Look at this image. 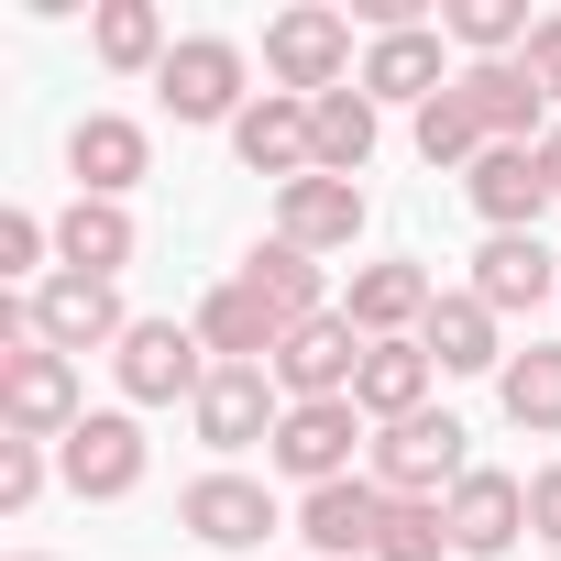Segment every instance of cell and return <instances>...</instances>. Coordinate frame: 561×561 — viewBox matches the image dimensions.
<instances>
[{"label":"cell","mask_w":561,"mask_h":561,"mask_svg":"<svg viewBox=\"0 0 561 561\" xmlns=\"http://www.w3.org/2000/svg\"><path fill=\"white\" fill-rule=\"evenodd\" d=\"M89 408H78V364L45 353L34 331H12V353H0V430L12 440H67Z\"/></svg>","instance_id":"cell-1"},{"label":"cell","mask_w":561,"mask_h":561,"mask_svg":"<svg viewBox=\"0 0 561 561\" xmlns=\"http://www.w3.org/2000/svg\"><path fill=\"white\" fill-rule=\"evenodd\" d=\"M462 440H473L462 419L419 408V419H397V430L375 440V484H386V495H408V506H440V495L473 473V451H462Z\"/></svg>","instance_id":"cell-2"},{"label":"cell","mask_w":561,"mask_h":561,"mask_svg":"<svg viewBox=\"0 0 561 561\" xmlns=\"http://www.w3.org/2000/svg\"><path fill=\"white\" fill-rule=\"evenodd\" d=\"M111 375H122V397H133V408H176V397L198 408V386H209L220 364H209V342H198V331H176V320H133V331H122V353H111Z\"/></svg>","instance_id":"cell-3"},{"label":"cell","mask_w":561,"mask_h":561,"mask_svg":"<svg viewBox=\"0 0 561 561\" xmlns=\"http://www.w3.org/2000/svg\"><path fill=\"white\" fill-rule=\"evenodd\" d=\"M264 67H275V89L287 100H331V89H353V23L342 12H275L264 23Z\"/></svg>","instance_id":"cell-4"},{"label":"cell","mask_w":561,"mask_h":561,"mask_svg":"<svg viewBox=\"0 0 561 561\" xmlns=\"http://www.w3.org/2000/svg\"><path fill=\"white\" fill-rule=\"evenodd\" d=\"M23 309H34V342H45V353H67V364H78V353H122V331H133L111 275H45Z\"/></svg>","instance_id":"cell-5"},{"label":"cell","mask_w":561,"mask_h":561,"mask_svg":"<svg viewBox=\"0 0 561 561\" xmlns=\"http://www.w3.org/2000/svg\"><path fill=\"white\" fill-rule=\"evenodd\" d=\"M154 100L176 111V122H242L253 100H242V45L231 34H187L165 67H154Z\"/></svg>","instance_id":"cell-6"},{"label":"cell","mask_w":561,"mask_h":561,"mask_svg":"<svg viewBox=\"0 0 561 561\" xmlns=\"http://www.w3.org/2000/svg\"><path fill=\"white\" fill-rule=\"evenodd\" d=\"M187 419H198L209 451H253V440H275V419H287V386H275V364H220Z\"/></svg>","instance_id":"cell-7"},{"label":"cell","mask_w":561,"mask_h":561,"mask_svg":"<svg viewBox=\"0 0 561 561\" xmlns=\"http://www.w3.org/2000/svg\"><path fill=\"white\" fill-rule=\"evenodd\" d=\"M353 440H364V408H353V397H320V408H287V419H275L264 451H275V473H298V484L320 495V484L353 473Z\"/></svg>","instance_id":"cell-8"},{"label":"cell","mask_w":561,"mask_h":561,"mask_svg":"<svg viewBox=\"0 0 561 561\" xmlns=\"http://www.w3.org/2000/svg\"><path fill=\"white\" fill-rule=\"evenodd\" d=\"M364 375V331L331 309V320H298L287 342H275V386H287V408H320V397H353Z\"/></svg>","instance_id":"cell-9"},{"label":"cell","mask_w":561,"mask_h":561,"mask_svg":"<svg viewBox=\"0 0 561 561\" xmlns=\"http://www.w3.org/2000/svg\"><path fill=\"white\" fill-rule=\"evenodd\" d=\"M56 473H67V495H100V506H111V495L144 484V430H133L122 408H89V419L56 440Z\"/></svg>","instance_id":"cell-10"},{"label":"cell","mask_w":561,"mask_h":561,"mask_svg":"<svg viewBox=\"0 0 561 561\" xmlns=\"http://www.w3.org/2000/svg\"><path fill=\"white\" fill-rule=\"evenodd\" d=\"M386 484L375 473H342V484H320L309 506H298V539H309V561H375V539H386Z\"/></svg>","instance_id":"cell-11"},{"label":"cell","mask_w":561,"mask_h":561,"mask_svg":"<svg viewBox=\"0 0 561 561\" xmlns=\"http://www.w3.org/2000/svg\"><path fill=\"white\" fill-rule=\"evenodd\" d=\"M231 154L253 165V176H275V187H298V176H320V133H309V100H287V89H264L242 122H231Z\"/></svg>","instance_id":"cell-12"},{"label":"cell","mask_w":561,"mask_h":561,"mask_svg":"<svg viewBox=\"0 0 561 561\" xmlns=\"http://www.w3.org/2000/svg\"><path fill=\"white\" fill-rule=\"evenodd\" d=\"M176 528H198L209 550H253V539H275V495L253 473H198L176 495Z\"/></svg>","instance_id":"cell-13"},{"label":"cell","mask_w":561,"mask_h":561,"mask_svg":"<svg viewBox=\"0 0 561 561\" xmlns=\"http://www.w3.org/2000/svg\"><path fill=\"white\" fill-rule=\"evenodd\" d=\"M462 187H473V209H484L495 231H539V209H550V165H539V144H484Z\"/></svg>","instance_id":"cell-14"},{"label":"cell","mask_w":561,"mask_h":561,"mask_svg":"<svg viewBox=\"0 0 561 561\" xmlns=\"http://www.w3.org/2000/svg\"><path fill=\"white\" fill-rule=\"evenodd\" d=\"M440 517H451V550H462V561H495V550L528 528V484H517V473H462V484L440 495Z\"/></svg>","instance_id":"cell-15"},{"label":"cell","mask_w":561,"mask_h":561,"mask_svg":"<svg viewBox=\"0 0 561 561\" xmlns=\"http://www.w3.org/2000/svg\"><path fill=\"white\" fill-rule=\"evenodd\" d=\"M430 298H440V287H430L419 264H364L353 287H342V320H353L364 342H419V320H430Z\"/></svg>","instance_id":"cell-16"},{"label":"cell","mask_w":561,"mask_h":561,"mask_svg":"<svg viewBox=\"0 0 561 561\" xmlns=\"http://www.w3.org/2000/svg\"><path fill=\"white\" fill-rule=\"evenodd\" d=\"M353 231H364V187H353V176H298V187H275V242L342 253Z\"/></svg>","instance_id":"cell-17"},{"label":"cell","mask_w":561,"mask_h":561,"mask_svg":"<svg viewBox=\"0 0 561 561\" xmlns=\"http://www.w3.org/2000/svg\"><path fill=\"white\" fill-rule=\"evenodd\" d=\"M451 89H462V111H473V133H484V144H539V133H550V122H539L550 100H539V89H528V67H506V56L462 67Z\"/></svg>","instance_id":"cell-18"},{"label":"cell","mask_w":561,"mask_h":561,"mask_svg":"<svg viewBox=\"0 0 561 561\" xmlns=\"http://www.w3.org/2000/svg\"><path fill=\"white\" fill-rule=\"evenodd\" d=\"M473 298L506 320V309H539V298H561V253H539V231H495L484 253H473Z\"/></svg>","instance_id":"cell-19"},{"label":"cell","mask_w":561,"mask_h":561,"mask_svg":"<svg viewBox=\"0 0 561 561\" xmlns=\"http://www.w3.org/2000/svg\"><path fill=\"white\" fill-rule=\"evenodd\" d=\"M419 353H430L440 375H506V353H495V309H484L473 287L430 298V320H419Z\"/></svg>","instance_id":"cell-20"},{"label":"cell","mask_w":561,"mask_h":561,"mask_svg":"<svg viewBox=\"0 0 561 561\" xmlns=\"http://www.w3.org/2000/svg\"><path fill=\"white\" fill-rule=\"evenodd\" d=\"M198 342H209V364H275V342H287V320H275L242 275L231 287H209L198 298Z\"/></svg>","instance_id":"cell-21"},{"label":"cell","mask_w":561,"mask_h":561,"mask_svg":"<svg viewBox=\"0 0 561 561\" xmlns=\"http://www.w3.org/2000/svg\"><path fill=\"white\" fill-rule=\"evenodd\" d=\"M67 165H78V198H122L154 154H144V122H122V111H89L78 133H67Z\"/></svg>","instance_id":"cell-22"},{"label":"cell","mask_w":561,"mask_h":561,"mask_svg":"<svg viewBox=\"0 0 561 561\" xmlns=\"http://www.w3.org/2000/svg\"><path fill=\"white\" fill-rule=\"evenodd\" d=\"M451 78H440V34H419V23H397V34H375L364 45V100H440Z\"/></svg>","instance_id":"cell-23"},{"label":"cell","mask_w":561,"mask_h":561,"mask_svg":"<svg viewBox=\"0 0 561 561\" xmlns=\"http://www.w3.org/2000/svg\"><path fill=\"white\" fill-rule=\"evenodd\" d=\"M430 375H440V364H430L419 342H364V375H353V408L397 430V419H419V408H430Z\"/></svg>","instance_id":"cell-24"},{"label":"cell","mask_w":561,"mask_h":561,"mask_svg":"<svg viewBox=\"0 0 561 561\" xmlns=\"http://www.w3.org/2000/svg\"><path fill=\"white\" fill-rule=\"evenodd\" d=\"M242 287L275 309V320H331V298H320V253H298V242H253V264H242Z\"/></svg>","instance_id":"cell-25"},{"label":"cell","mask_w":561,"mask_h":561,"mask_svg":"<svg viewBox=\"0 0 561 561\" xmlns=\"http://www.w3.org/2000/svg\"><path fill=\"white\" fill-rule=\"evenodd\" d=\"M56 253H67V275H122L133 264V209L122 198H78L56 220Z\"/></svg>","instance_id":"cell-26"},{"label":"cell","mask_w":561,"mask_h":561,"mask_svg":"<svg viewBox=\"0 0 561 561\" xmlns=\"http://www.w3.org/2000/svg\"><path fill=\"white\" fill-rule=\"evenodd\" d=\"M309 133H320V176H364L375 165V100H364V78L331 89V100H309Z\"/></svg>","instance_id":"cell-27"},{"label":"cell","mask_w":561,"mask_h":561,"mask_svg":"<svg viewBox=\"0 0 561 561\" xmlns=\"http://www.w3.org/2000/svg\"><path fill=\"white\" fill-rule=\"evenodd\" d=\"M89 45H100V67H122V78H144V67H165V56H176V45H165V23H154V0H100Z\"/></svg>","instance_id":"cell-28"},{"label":"cell","mask_w":561,"mask_h":561,"mask_svg":"<svg viewBox=\"0 0 561 561\" xmlns=\"http://www.w3.org/2000/svg\"><path fill=\"white\" fill-rule=\"evenodd\" d=\"M495 397H506V419H517V430H561V342H528V353H506Z\"/></svg>","instance_id":"cell-29"},{"label":"cell","mask_w":561,"mask_h":561,"mask_svg":"<svg viewBox=\"0 0 561 561\" xmlns=\"http://www.w3.org/2000/svg\"><path fill=\"white\" fill-rule=\"evenodd\" d=\"M451 34H462V45H473V67H484V56H506V45L528 56V34H539V23H528V0H451Z\"/></svg>","instance_id":"cell-30"},{"label":"cell","mask_w":561,"mask_h":561,"mask_svg":"<svg viewBox=\"0 0 561 561\" xmlns=\"http://www.w3.org/2000/svg\"><path fill=\"white\" fill-rule=\"evenodd\" d=\"M419 154H430V165H462V176H473V154H484V133H473V111H462V89H440V100L419 111Z\"/></svg>","instance_id":"cell-31"},{"label":"cell","mask_w":561,"mask_h":561,"mask_svg":"<svg viewBox=\"0 0 561 561\" xmlns=\"http://www.w3.org/2000/svg\"><path fill=\"white\" fill-rule=\"evenodd\" d=\"M440 550H451V517L397 495V506H386V539H375V561H440Z\"/></svg>","instance_id":"cell-32"},{"label":"cell","mask_w":561,"mask_h":561,"mask_svg":"<svg viewBox=\"0 0 561 561\" xmlns=\"http://www.w3.org/2000/svg\"><path fill=\"white\" fill-rule=\"evenodd\" d=\"M34 495H45V440H0V506L23 517Z\"/></svg>","instance_id":"cell-33"},{"label":"cell","mask_w":561,"mask_h":561,"mask_svg":"<svg viewBox=\"0 0 561 561\" xmlns=\"http://www.w3.org/2000/svg\"><path fill=\"white\" fill-rule=\"evenodd\" d=\"M45 264V220L34 209H0V275H34Z\"/></svg>","instance_id":"cell-34"},{"label":"cell","mask_w":561,"mask_h":561,"mask_svg":"<svg viewBox=\"0 0 561 561\" xmlns=\"http://www.w3.org/2000/svg\"><path fill=\"white\" fill-rule=\"evenodd\" d=\"M517 67H528V89H539V100H561V12L528 34V56H517Z\"/></svg>","instance_id":"cell-35"},{"label":"cell","mask_w":561,"mask_h":561,"mask_svg":"<svg viewBox=\"0 0 561 561\" xmlns=\"http://www.w3.org/2000/svg\"><path fill=\"white\" fill-rule=\"evenodd\" d=\"M528 528L561 550V462H550V473H528Z\"/></svg>","instance_id":"cell-36"},{"label":"cell","mask_w":561,"mask_h":561,"mask_svg":"<svg viewBox=\"0 0 561 561\" xmlns=\"http://www.w3.org/2000/svg\"><path fill=\"white\" fill-rule=\"evenodd\" d=\"M539 165H550V198H561V122L539 133Z\"/></svg>","instance_id":"cell-37"},{"label":"cell","mask_w":561,"mask_h":561,"mask_svg":"<svg viewBox=\"0 0 561 561\" xmlns=\"http://www.w3.org/2000/svg\"><path fill=\"white\" fill-rule=\"evenodd\" d=\"M23 561H45V550H23Z\"/></svg>","instance_id":"cell-38"},{"label":"cell","mask_w":561,"mask_h":561,"mask_svg":"<svg viewBox=\"0 0 561 561\" xmlns=\"http://www.w3.org/2000/svg\"><path fill=\"white\" fill-rule=\"evenodd\" d=\"M550 561H561V550H550Z\"/></svg>","instance_id":"cell-39"}]
</instances>
